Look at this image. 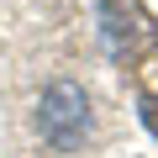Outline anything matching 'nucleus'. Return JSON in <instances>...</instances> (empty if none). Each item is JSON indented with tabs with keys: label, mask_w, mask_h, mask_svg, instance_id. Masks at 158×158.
I'll return each instance as SVG.
<instances>
[{
	"label": "nucleus",
	"mask_w": 158,
	"mask_h": 158,
	"mask_svg": "<svg viewBox=\"0 0 158 158\" xmlns=\"http://www.w3.org/2000/svg\"><path fill=\"white\" fill-rule=\"evenodd\" d=\"M37 132H42V142H53V148H79L85 142V132H90V100H85V90L79 85H53L48 95H42V111H37Z\"/></svg>",
	"instance_id": "1"
},
{
	"label": "nucleus",
	"mask_w": 158,
	"mask_h": 158,
	"mask_svg": "<svg viewBox=\"0 0 158 158\" xmlns=\"http://www.w3.org/2000/svg\"><path fill=\"white\" fill-rule=\"evenodd\" d=\"M142 111H148V121H153V132H158V95H148V100H142Z\"/></svg>",
	"instance_id": "2"
}]
</instances>
